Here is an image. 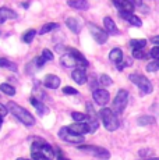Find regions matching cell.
Wrapping results in <instances>:
<instances>
[{"mask_svg": "<svg viewBox=\"0 0 159 160\" xmlns=\"http://www.w3.org/2000/svg\"><path fill=\"white\" fill-rule=\"evenodd\" d=\"M7 109L13 113V116L16 117L17 120H20V121L23 122L24 125H27V127H31V125L35 124V118H33V116L28 112V110L24 109V107L18 106L16 102H8Z\"/></svg>", "mask_w": 159, "mask_h": 160, "instance_id": "6da1fadb", "label": "cell"}, {"mask_svg": "<svg viewBox=\"0 0 159 160\" xmlns=\"http://www.w3.org/2000/svg\"><path fill=\"white\" fill-rule=\"evenodd\" d=\"M99 116H100V118H102V122H103V125H105V128L108 131H116L119 128V118H117V116L115 114V112L110 109H108V107H103V109H100V112H99Z\"/></svg>", "mask_w": 159, "mask_h": 160, "instance_id": "7a4b0ae2", "label": "cell"}, {"mask_svg": "<svg viewBox=\"0 0 159 160\" xmlns=\"http://www.w3.org/2000/svg\"><path fill=\"white\" fill-rule=\"evenodd\" d=\"M31 153H41V155H44L48 160H52V159L56 158V155H54V149L49 145V143H46L45 141H42V139L33 141L32 142Z\"/></svg>", "mask_w": 159, "mask_h": 160, "instance_id": "3957f363", "label": "cell"}, {"mask_svg": "<svg viewBox=\"0 0 159 160\" xmlns=\"http://www.w3.org/2000/svg\"><path fill=\"white\" fill-rule=\"evenodd\" d=\"M130 81L133 82L134 85H137L144 93H151L152 91H154V87H152L151 81H149L146 77L141 75V74H130Z\"/></svg>", "mask_w": 159, "mask_h": 160, "instance_id": "277c9868", "label": "cell"}, {"mask_svg": "<svg viewBox=\"0 0 159 160\" xmlns=\"http://www.w3.org/2000/svg\"><path fill=\"white\" fill-rule=\"evenodd\" d=\"M128 102V92L126 89H120L116 95L115 100H113V112H116L117 114H121L124 112V109L127 107Z\"/></svg>", "mask_w": 159, "mask_h": 160, "instance_id": "5b68a950", "label": "cell"}, {"mask_svg": "<svg viewBox=\"0 0 159 160\" xmlns=\"http://www.w3.org/2000/svg\"><path fill=\"white\" fill-rule=\"evenodd\" d=\"M59 137L62 138L64 142H67V143H73V145H81V143L85 141L82 135L74 134L73 131H70V130H69V127H63V128H60V131H59Z\"/></svg>", "mask_w": 159, "mask_h": 160, "instance_id": "8992f818", "label": "cell"}, {"mask_svg": "<svg viewBox=\"0 0 159 160\" xmlns=\"http://www.w3.org/2000/svg\"><path fill=\"white\" fill-rule=\"evenodd\" d=\"M78 149L81 152H85V153H90V155L95 156V158H99V159H109L110 158V153H109L108 149L105 148H100V146H94V145H80Z\"/></svg>", "mask_w": 159, "mask_h": 160, "instance_id": "52a82bcc", "label": "cell"}, {"mask_svg": "<svg viewBox=\"0 0 159 160\" xmlns=\"http://www.w3.org/2000/svg\"><path fill=\"white\" fill-rule=\"evenodd\" d=\"M88 29H90V32H91V35H92V38L95 39V42L96 43H99V45H103V43H106L108 42V32H106L105 29H102V28H99L98 25H95V24H88Z\"/></svg>", "mask_w": 159, "mask_h": 160, "instance_id": "ba28073f", "label": "cell"}, {"mask_svg": "<svg viewBox=\"0 0 159 160\" xmlns=\"http://www.w3.org/2000/svg\"><path fill=\"white\" fill-rule=\"evenodd\" d=\"M94 100H95L96 104H99V106H106L109 102V99H110V95H109L108 91H105V89H95L94 91Z\"/></svg>", "mask_w": 159, "mask_h": 160, "instance_id": "9c48e42d", "label": "cell"}, {"mask_svg": "<svg viewBox=\"0 0 159 160\" xmlns=\"http://www.w3.org/2000/svg\"><path fill=\"white\" fill-rule=\"evenodd\" d=\"M67 50V49H66ZM60 63H62L63 67H66V68H70V67H78V61L77 58L74 57V54L70 53L69 50H67L66 54H63L62 57H60Z\"/></svg>", "mask_w": 159, "mask_h": 160, "instance_id": "30bf717a", "label": "cell"}, {"mask_svg": "<svg viewBox=\"0 0 159 160\" xmlns=\"http://www.w3.org/2000/svg\"><path fill=\"white\" fill-rule=\"evenodd\" d=\"M69 130L73 131L74 134L82 135V137H84V134L91 132V128H90V125H88V122H74V124L69 125Z\"/></svg>", "mask_w": 159, "mask_h": 160, "instance_id": "8fae6325", "label": "cell"}, {"mask_svg": "<svg viewBox=\"0 0 159 160\" xmlns=\"http://www.w3.org/2000/svg\"><path fill=\"white\" fill-rule=\"evenodd\" d=\"M119 15H120V18H123L124 21L130 22L131 25H134V27H141L142 25V21L140 20L137 15H134L133 13H127V11H119Z\"/></svg>", "mask_w": 159, "mask_h": 160, "instance_id": "7c38bea8", "label": "cell"}, {"mask_svg": "<svg viewBox=\"0 0 159 160\" xmlns=\"http://www.w3.org/2000/svg\"><path fill=\"white\" fill-rule=\"evenodd\" d=\"M113 4L119 8V11H127V13H133L134 11V4L130 0H112Z\"/></svg>", "mask_w": 159, "mask_h": 160, "instance_id": "4fadbf2b", "label": "cell"}, {"mask_svg": "<svg viewBox=\"0 0 159 160\" xmlns=\"http://www.w3.org/2000/svg\"><path fill=\"white\" fill-rule=\"evenodd\" d=\"M60 85V78L54 74H49L46 75V78L44 79V87H46L49 89H57Z\"/></svg>", "mask_w": 159, "mask_h": 160, "instance_id": "5bb4252c", "label": "cell"}, {"mask_svg": "<svg viewBox=\"0 0 159 160\" xmlns=\"http://www.w3.org/2000/svg\"><path fill=\"white\" fill-rule=\"evenodd\" d=\"M17 13L8 7H0V24H4L7 20H16Z\"/></svg>", "mask_w": 159, "mask_h": 160, "instance_id": "9a60e30c", "label": "cell"}, {"mask_svg": "<svg viewBox=\"0 0 159 160\" xmlns=\"http://www.w3.org/2000/svg\"><path fill=\"white\" fill-rule=\"evenodd\" d=\"M71 78L77 82L78 85H84L87 82V72H85V68H75L71 74Z\"/></svg>", "mask_w": 159, "mask_h": 160, "instance_id": "2e32d148", "label": "cell"}, {"mask_svg": "<svg viewBox=\"0 0 159 160\" xmlns=\"http://www.w3.org/2000/svg\"><path fill=\"white\" fill-rule=\"evenodd\" d=\"M67 4H69V7L74 8V10H81V11L90 8V3H88V0H69Z\"/></svg>", "mask_w": 159, "mask_h": 160, "instance_id": "e0dca14e", "label": "cell"}, {"mask_svg": "<svg viewBox=\"0 0 159 160\" xmlns=\"http://www.w3.org/2000/svg\"><path fill=\"white\" fill-rule=\"evenodd\" d=\"M103 25H105V31L108 32V35H117V33H119L117 27H116L115 21H113L110 17H105V18H103Z\"/></svg>", "mask_w": 159, "mask_h": 160, "instance_id": "ac0fdd59", "label": "cell"}, {"mask_svg": "<svg viewBox=\"0 0 159 160\" xmlns=\"http://www.w3.org/2000/svg\"><path fill=\"white\" fill-rule=\"evenodd\" d=\"M29 102H31V104L36 109V112H38V114H39V116H45V114H48V112H49L48 107L45 106V104L42 103L39 99H36L35 96H31V98H29Z\"/></svg>", "mask_w": 159, "mask_h": 160, "instance_id": "d6986e66", "label": "cell"}, {"mask_svg": "<svg viewBox=\"0 0 159 160\" xmlns=\"http://www.w3.org/2000/svg\"><path fill=\"white\" fill-rule=\"evenodd\" d=\"M109 60L115 64H120L123 61V52H121V49L119 48L112 49L110 53H109Z\"/></svg>", "mask_w": 159, "mask_h": 160, "instance_id": "ffe728a7", "label": "cell"}, {"mask_svg": "<svg viewBox=\"0 0 159 160\" xmlns=\"http://www.w3.org/2000/svg\"><path fill=\"white\" fill-rule=\"evenodd\" d=\"M67 50H69L70 53L74 54V57L77 58V61H78V67H77V68H85V67H88V60L84 56H82V54L80 53L78 50H75V49H71V48L67 49Z\"/></svg>", "mask_w": 159, "mask_h": 160, "instance_id": "44dd1931", "label": "cell"}, {"mask_svg": "<svg viewBox=\"0 0 159 160\" xmlns=\"http://www.w3.org/2000/svg\"><path fill=\"white\" fill-rule=\"evenodd\" d=\"M66 25L69 27V29H71V32H74V33H80V31H81V24H80L77 21V18H74V17L67 18Z\"/></svg>", "mask_w": 159, "mask_h": 160, "instance_id": "7402d4cb", "label": "cell"}, {"mask_svg": "<svg viewBox=\"0 0 159 160\" xmlns=\"http://www.w3.org/2000/svg\"><path fill=\"white\" fill-rule=\"evenodd\" d=\"M0 67H3V68H8V70H11V71H14V72H17V64L16 63H13V61H10V60H7V58H0Z\"/></svg>", "mask_w": 159, "mask_h": 160, "instance_id": "603a6c76", "label": "cell"}, {"mask_svg": "<svg viewBox=\"0 0 159 160\" xmlns=\"http://www.w3.org/2000/svg\"><path fill=\"white\" fill-rule=\"evenodd\" d=\"M59 28V24L57 22H49V24H45L44 27H42L41 29H39V35H45V33L50 32V31Z\"/></svg>", "mask_w": 159, "mask_h": 160, "instance_id": "cb8c5ba5", "label": "cell"}, {"mask_svg": "<svg viewBox=\"0 0 159 160\" xmlns=\"http://www.w3.org/2000/svg\"><path fill=\"white\" fill-rule=\"evenodd\" d=\"M0 91H2L3 93L8 95V96H14V95H16V88L10 84H2L0 85Z\"/></svg>", "mask_w": 159, "mask_h": 160, "instance_id": "d4e9b609", "label": "cell"}, {"mask_svg": "<svg viewBox=\"0 0 159 160\" xmlns=\"http://www.w3.org/2000/svg\"><path fill=\"white\" fill-rule=\"evenodd\" d=\"M137 122H138V125H141V127H145V125H149V124H152V122H155V118L152 116H141L137 120Z\"/></svg>", "mask_w": 159, "mask_h": 160, "instance_id": "484cf974", "label": "cell"}, {"mask_svg": "<svg viewBox=\"0 0 159 160\" xmlns=\"http://www.w3.org/2000/svg\"><path fill=\"white\" fill-rule=\"evenodd\" d=\"M35 35H36V31L35 29L27 31V32L23 35V41L25 42V43H31V42L33 41V38H35Z\"/></svg>", "mask_w": 159, "mask_h": 160, "instance_id": "4316f807", "label": "cell"}, {"mask_svg": "<svg viewBox=\"0 0 159 160\" xmlns=\"http://www.w3.org/2000/svg\"><path fill=\"white\" fill-rule=\"evenodd\" d=\"M130 45L133 46V49H144L146 46L145 39H131Z\"/></svg>", "mask_w": 159, "mask_h": 160, "instance_id": "83f0119b", "label": "cell"}, {"mask_svg": "<svg viewBox=\"0 0 159 160\" xmlns=\"http://www.w3.org/2000/svg\"><path fill=\"white\" fill-rule=\"evenodd\" d=\"M71 117L77 122H87V120H88V116L87 114H84V113H80V112H73L71 113Z\"/></svg>", "mask_w": 159, "mask_h": 160, "instance_id": "f1b7e54d", "label": "cell"}, {"mask_svg": "<svg viewBox=\"0 0 159 160\" xmlns=\"http://www.w3.org/2000/svg\"><path fill=\"white\" fill-rule=\"evenodd\" d=\"M145 70H146L148 72H155V71H158V70H159V58H158V60H154V61H151V63L146 64Z\"/></svg>", "mask_w": 159, "mask_h": 160, "instance_id": "f546056e", "label": "cell"}, {"mask_svg": "<svg viewBox=\"0 0 159 160\" xmlns=\"http://www.w3.org/2000/svg\"><path fill=\"white\" fill-rule=\"evenodd\" d=\"M99 81H100V85H105V87H110V85L113 84V79L108 75V74H102L100 78H99Z\"/></svg>", "mask_w": 159, "mask_h": 160, "instance_id": "4dcf8cb0", "label": "cell"}, {"mask_svg": "<svg viewBox=\"0 0 159 160\" xmlns=\"http://www.w3.org/2000/svg\"><path fill=\"white\" fill-rule=\"evenodd\" d=\"M148 56H149V53L148 54L144 53L142 49H133V57H136V58H145Z\"/></svg>", "mask_w": 159, "mask_h": 160, "instance_id": "1f68e13d", "label": "cell"}, {"mask_svg": "<svg viewBox=\"0 0 159 160\" xmlns=\"http://www.w3.org/2000/svg\"><path fill=\"white\" fill-rule=\"evenodd\" d=\"M149 57H152L154 60H158L159 58V46H155L149 50Z\"/></svg>", "mask_w": 159, "mask_h": 160, "instance_id": "d6a6232c", "label": "cell"}, {"mask_svg": "<svg viewBox=\"0 0 159 160\" xmlns=\"http://www.w3.org/2000/svg\"><path fill=\"white\" fill-rule=\"evenodd\" d=\"M42 57H44L46 61L53 60V53H52L49 49H44V50H42Z\"/></svg>", "mask_w": 159, "mask_h": 160, "instance_id": "836d02e7", "label": "cell"}, {"mask_svg": "<svg viewBox=\"0 0 159 160\" xmlns=\"http://www.w3.org/2000/svg\"><path fill=\"white\" fill-rule=\"evenodd\" d=\"M131 64H133V61H131V58H124L123 64H121V63H120V64H117V68L121 71V70H123L124 67H130Z\"/></svg>", "mask_w": 159, "mask_h": 160, "instance_id": "e575fe53", "label": "cell"}, {"mask_svg": "<svg viewBox=\"0 0 159 160\" xmlns=\"http://www.w3.org/2000/svg\"><path fill=\"white\" fill-rule=\"evenodd\" d=\"M63 93L64 95H78V91L74 88H71V87H66L63 89Z\"/></svg>", "mask_w": 159, "mask_h": 160, "instance_id": "d590c367", "label": "cell"}, {"mask_svg": "<svg viewBox=\"0 0 159 160\" xmlns=\"http://www.w3.org/2000/svg\"><path fill=\"white\" fill-rule=\"evenodd\" d=\"M35 63H36V67L38 68H41V67H44L45 66V63H46V60H45L44 57H38V58H35Z\"/></svg>", "mask_w": 159, "mask_h": 160, "instance_id": "8d00e7d4", "label": "cell"}, {"mask_svg": "<svg viewBox=\"0 0 159 160\" xmlns=\"http://www.w3.org/2000/svg\"><path fill=\"white\" fill-rule=\"evenodd\" d=\"M7 112H8V109H7V106H4V104H2L0 103V118H3L6 114H7Z\"/></svg>", "mask_w": 159, "mask_h": 160, "instance_id": "74e56055", "label": "cell"}, {"mask_svg": "<svg viewBox=\"0 0 159 160\" xmlns=\"http://www.w3.org/2000/svg\"><path fill=\"white\" fill-rule=\"evenodd\" d=\"M151 153H152L151 149H141V150L138 152V155L141 156V158H146V156H149Z\"/></svg>", "mask_w": 159, "mask_h": 160, "instance_id": "f35d334b", "label": "cell"}, {"mask_svg": "<svg viewBox=\"0 0 159 160\" xmlns=\"http://www.w3.org/2000/svg\"><path fill=\"white\" fill-rule=\"evenodd\" d=\"M56 150H57V152H54V155H56V159L57 160H70V159H66L62 155V150H60V149H56Z\"/></svg>", "mask_w": 159, "mask_h": 160, "instance_id": "ab89813d", "label": "cell"}, {"mask_svg": "<svg viewBox=\"0 0 159 160\" xmlns=\"http://www.w3.org/2000/svg\"><path fill=\"white\" fill-rule=\"evenodd\" d=\"M151 42H152L154 45L159 46V35H156V36H152V38H151Z\"/></svg>", "mask_w": 159, "mask_h": 160, "instance_id": "60d3db41", "label": "cell"}, {"mask_svg": "<svg viewBox=\"0 0 159 160\" xmlns=\"http://www.w3.org/2000/svg\"><path fill=\"white\" fill-rule=\"evenodd\" d=\"M134 6H142V0H130Z\"/></svg>", "mask_w": 159, "mask_h": 160, "instance_id": "b9f144b4", "label": "cell"}, {"mask_svg": "<svg viewBox=\"0 0 159 160\" xmlns=\"http://www.w3.org/2000/svg\"><path fill=\"white\" fill-rule=\"evenodd\" d=\"M23 6H24V8H28V6H29V3H28V2H25V3H24V4H23Z\"/></svg>", "mask_w": 159, "mask_h": 160, "instance_id": "7bdbcfd3", "label": "cell"}, {"mask_svg": "<svg viewBox=\"0 0 159 160\" xmlns=\"http://www.w3.org/2000/svg\"><path fill=\"white\" fill-rule=\"evenodd\" d=\"M17 160H29V159H24V158H21V159H17Z\"/></svg>", "mask_w": 159, "mask_h": 160, "instance_id": "ee69618b", "label": "cell"}, {"mask_svg": "<svg viewBox=\"0 0 159 160\" xmlns=\"http://www.w3.org/2000/svg\"><path fill=\"white\" fill-rule=\"evenodd\" d=\"M148 160H159L158 158H154V159H148Z\"/></svg>", "mask_w": 159, "mask_h": 160, "instance_id": "f6af8a7d", "label": "cell"}, {"mask_svg": "<svg viewBox=\"0 0 159 160\" xmlns=\"http://www.w3.org/2000/svg\"><path fill=\"white\" fill-rule=\"evenodd\" d=\"M2 122H3V120H2V118H0V127H2Z\"/></svg>", "mask_w": 159, "mask_h": 160, "instance_id": "bcb514c9", "label": "cell"}]
</instances>
